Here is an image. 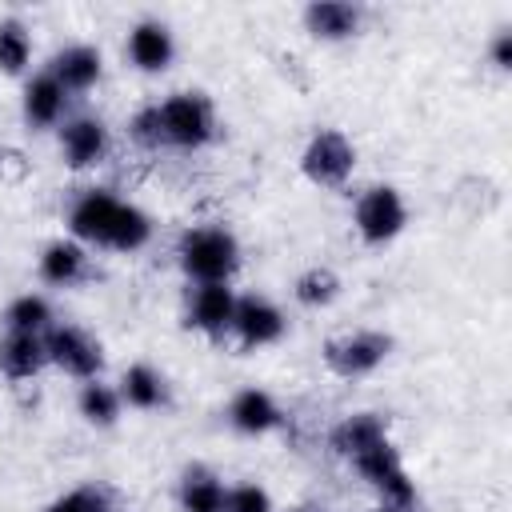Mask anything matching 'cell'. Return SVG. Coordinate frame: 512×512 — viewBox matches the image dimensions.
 Instances as JSON below:
<instances>
[{"mask_svg":"<svg viewBox=\"0 0 512 512\" xmlns=\"http://www.w3.org/2000/svg\"><path fill=\"white\" fill-rule=\"evenodd\" d=\"M32 64V32L24 20L4 16L0 20V72L4 76H20Z\"/></svg>","mask_w":512,"mask_h":512,"instance_id":"obj_24","label":"cell"},{"mask_svg":"<svg viewBox=\"0 0 512 512\" xmlns=\"http://www.w3.org/2000/svg\"><path fill=\"white\" fill-rule=\"evenodd\" d=\"M124 56L136 72H168L172 60H176V36L164 20H136L128 28V40H124Z\"/></svg>","mask_w":512,"mask_h":512,"instance_id":"obj_12","label":"cell"},{"mask_svg":"<svg viewBox=\"0 0 512 512\" xmlns=\"http://www.w3.org/2000/svg\"><path fill=\"white\" fill-rule=\"evenodd\" d=\"M176 264L188 284H232L240 268V240L224 224H192L176 240Z\"/></svg>","mask_w":512,"mask_h":512,"instance_id":"obj_2","label":"cell"},{"mask_svg":"<svg viewBox=\"0 0 512 512\" xmlns=\"http://www.w3.org/2000/svg\"><path fill=\"white\" fill-rule=\"evenodd\" d=\"M68 232L84 248L140 252L152 240V216L112 188H80L68 204Z\"/></svg>","mask_w":512,"mask_h":512,"instance_id":"obj_1","label":"cell"},{"mask_svg":"<svg viewBox=\"0 0 512 512\" xmlns=\"http://www.w3.org/2000/svg\"><path fill=\"white\" fill-rule=\"evenodd\" d=\"M92 272V256L80 240L72 236H60V240H48L40 260H36V276L48 284V288H76L84 284Z\"/></svg>","mask_w":512,"mask_h":512,"instance_id":"obj_14","label":"cell"},{"mask_svg":"<svg viewBox=\"0 0 512 512\" xmlns=\"http://www.w3.org/2000/svg\"><path fill=\"white\" fill-rule=\"evenodd\" d=\"M356 472H360V480L380 496V504L384 508H396V512H412V504H416V484H412V476H408V468H404V460H400V452H396V444L384 436V440H376V444H368L360 456H352L348 460Z\"/></svg>","mask_w":512,"mask_h":512,"instance_id":"obj_4","label":"cell"},{"mask_svg":"<svg viewBox=\"0 0 512 512\" xmlns=\"http://www.w3.org/2000/svg\"><path fill=\"white\" fill-rule=\"evenodd\" d=\"M408 224V204L400 196V188L392 184H372L356 196V208H352V228L356 236L368 244V248H384L392 244Z\"/></svg>","mask_w":512,"mask_h":512,"instance_id":"obj_5","label":"cell"},{"mask_svg":"<svg viewBox=\"0 0 512 512\" xmlns=\"http://www.w3.org/2000/svg\"><path fill=\"white\" fill-rule=\"evenodd\" d=\"M52 324H56V320H52V304H48V296H40V292H20V296L4 308V328H8V332L44 336Z\"/></svg>","mask_w":512,"mask_h":512,"instance_id":"obj_23","label":"cell"},{"mask_svg":"<svg viewBox=\"0 0 512 512\" xmlns=\"http://www.w3.org/2000/svg\"><path fill=\"white\" fill-rule=\"evenodd\" d=\"M48 72L64 84V92L76 96V92H88V88L100 84V76H104V56H100V48H92V44H68V48H60V52L52 56Z\"/></svg>","mask_w":512,"mask_h":512,"instance_id":"obj_16","label":"cell"},{"mask_svg":"<svg viewBox=\"0 0 512 512\" xmlns=\"http://www.w3.org/2000/svg\"><path fill=\"white\" fill-rule=\"evenodd\" d=\"M488 60H492L500 72L512 68V32H508V28H500V32L492 36V44H488Z\"/></svg>","mask_w":512,"mask_h":512,"instance_id":"obj_29","label":"cell"},{"mask_svg":"<svg viewBox=\"0 0 512 512\" xmlns=\"http://www.w3.org/2000/svg\"><path fill=\"white\" fill-rule=\"evenodd\" d=\"M304 28L316 36V40H352L360 32V8L348 4V0H316L304 8Z\"/></svg>","mask_w":512,"mask_h":512,"instance_id":"obj_17","label":"cell"},{"mask_svg":"<svg viewBox=\"0 0 512 512\" xmlns=\"http://www.w3.org/2000/svg\"><path fill=\"white\" fill-rule=\"evenodd\" d=\"M232 312H236V292L232 284H192L188 300H184V324L220 340L232 328Z\"/></svg>","mask_w":512,"mask_h":512,"instance_id":"obj_11","label":"cell"},{"mask_svg":"<svg viewBox=\"0 0 512 512\" xmlns=\"http://www.w3.org/2000/svg\"><path fill=\"white\" fill-rule=\"evenodd\" d=\"M288 332V320L280 312L276 300L260 296V292H248V296H236V312H232V328L228 336L240 344V348H268L276 344L280 336Z\"/></svg>","mask_w":512,"mask_h":512,"instance_id":"obj_9","label":"cell"},{"mask_svg":"<svg viewBox=\"0 0 512 512\" xmlns=\"http://www.w3.org/2000/svg\"><path fill=\"white\" fill-rule=\"evenodd\" d=\"M44 352H48V364H56L72 380H96L104 368L100 340L80 324H52L44 332Z\"/></svg>","mask_w":512,"mask_h":512,"instance_id":"obj_7","label":"cell"},{"mask_svg":"<svg viewBox=\"0 0 512 512\" xmlns=\"http://www.w3.org/2000/svg\"><path fill=\"white\" fill-rule=\"evenodd\" d=\"M292 296H296V304H304V308H328L336 296H340V276L332 272V268H308V272H300L296 276V288H292Z\"/></svg>","mask_w":512,"mask_h":512,"instance_id":"obj_25","label":"cell"},{"mask_svg":"<svg viewBox=\"0 0 512 512\" xmlns=\"http://www.w3.org/2000/svg\"><path fill=\"white\" fill-rule=\"evenodd\" d=\"M76 408H80V416H84L88 424H96V428H112V424L120 420L124 400H120V392H116L112 384H104V380L96 376V380H84V384H80V392H76Z\"/></svg>","mask_w":512,"mask_h":512,"instance_id":"obj_22","label":"cell"},{"mask_svg":"<svg viewBox=\"0 0 512 512\" xmlns=\"http://www.w3.org/2000/svg\"><path fill=\"white\" fill-rule=\"evenodd\" d=\"M128 140H132L136 148H144V152H156V148L164 144L156 104H144V108H136V112H132V120H128Z\"/></svg>","mask_w":512,"mask_h":512,"instance_id":"obj_28","label":"cell"},{"mask_svg":"<svg viewBox=\"0 0 512 512\" xmlns=\"http://www.w3.org/2000/svg\"><path fill=\"white\" fill-rule=\"evenodd\" d=\"M180 512H224L228 484L212 468H188L180 476Z\"/></svg>","mask_w":512,"mask_h":512,"instance_id":"obj_21","label":"cell"},{"mask_svg":"<svg viewBox=\"0 0 512 512\" xmlns=\"http://www.w3.org/2000/svg\"><path fill=\"white\" fill-rule=\"evenodd\" d=\"M44 364H48L44 336L4 332V340H0V372H4L8 380H32Z\"/></svg>","mask_w":512,"mask_h":512,"instance_id":"obj_19","label":"cell"},{"mask_svg":"<svg viewBox=\"0 0 512 512\" xmlns=\"http://www.w3.org/2000/svg\"><path fill=\"white\" fill-rule=\"evenodd\" d=\"M120 400L136 412H156L168 404V384L164 376L152 368V364H128L124 376H120Z\"/></svg>","mask_w":512,"mask_h":512,"instance_id":"obj_20","label":"cell"},{"mask_svg":"<svg viewBox=\"0 0 512 512\" xmlns=\"http://www.w3.org/2000/svg\"><path fill=\"white\" fill-rule=\"evenodd\" d=\"M300 172L320 184V188H340L352 172H356V148L344 132L336 128H320L308 136L304 152H300Z\"/></svg>","mask_w":512,"mask_h":512,"instance_id":"obj_6","label":"cell"},{"mask_svg":"<svg viewBox=\"0 0 512 512\" xmlns=\"http://www.w3.org/2000/svg\"><path fill=\"white\" fill-rule=\"evenodd\" d=\"M228 424L240 432V436H268L284 424V412L276 404V396L268 388H240L232 400H228Z\"/></svg>","mask_w":512,"mask_h":512,"instance_id":"obj_15","label":"cell"},{"mask_svg":"<svg viewBox=\"0 0 512 512\" xmlns=\"http://www.w3.org/2000/svg\"><path fill=\"white\" fill-rule=\"evenodd\" d=\"M68 104H72V92H64V84L44 68L36 72L28 84H24V96H20V116L28 128L44 132V128H60L68 120Z\"/></svg>","mask_w":512,"mask_h":512,"instance_id":"obj_13","label":"cell"},{"mask_svg":"<svg viewBox=\"0 0 512 512\" xmlns=\"http://www.w3.org/2000/svg\"><path fill=\"white\" fill-rule=\"evenodd\" d=\"M112 152V132L100 116H68L60 124V160L72 168V172H84V168H100Z\"/></svg>","mask_w":512,"mask_h":512,"instance_id":"obj_10","label":"cell"},{"mask_svg":"<svg viewBox=\"0 0 512 512\" xmlns=\"http://www.w3.org/2000/svg\"><path fill=\"white\" fill-rule=\"evenodd\" d=\"M224 512H276L272 508V492L256 480H240L228 488L224 496Z\"/></svg>","mask_w":512,"mask_h":512,"instance_id":"obj_27","label":"cell"},{"mask_svg":"<svg viewBox=\"0 0 512 512\" xmlns=\"http://www.w3.org/2000/svg\"><path fill=\"white\" fill-rule=\"evenodd\" d=\"M296 512H312V508H296Z\"/></svg>","mask_w":512,"mask_h":512,"instance_id":"obj_31","label":"cell"},{"mask_svg":"<svg viewBox=\"0 0 512 512\" xmlns=\"http://www.w3.org/2000/svg\"><path fill=\"white\" fill-rule=\"evenodd\" d=\"M392 352V340L384 332H344V336H332L324 344V364L328 372L344 376V380H360L368 372H376Z\"/></svg>","mask_w":512,"mask_h":512,"instance_id":"obj_8","label":"cell"},{"mask_svg":"<svg viewBox=\"0 0 512 512\" xmlns=\"http://www.w3.org/2000/svg\"><path fill=\"white\" fill-rule=\"evenodd\" d=\"M384 436H388V420H384V416H376V412H352V416H344V420L332 428L328 444H332L336 456L352 460V456H360L368 444H376V440H384Z\"/></svg>","mask_w":512,"mask_h":512,"instance_id":"obj_18","label":"cell"},{"mask_svg":"<svg viewBox=\"0 0 512 512\" xmlns=\"http://www.w3.org/2000/svg\"><path fill=\"white\" fill-rule=\"evenodd\" d=\"M48 512H116V500L100 484H80L48 504Z\"/></svg>","mask_w":512,"mask_h":512,"instance_id":"obj_26","label":"cell"},{"mask_svg":"<svg viewBox=\"0 0 512 512\" xmlns=\"http://www.w3.org/2000/svg\"><path fill=\"white\" fill-rule=\"evenodd\" d=\"M380 512H396V508H380Z\"/></svg>","mask_w":512,"mask_h":512,"instance_id":"obj_30","label":"cell"},{"mask_svg":"<svg viewBox=\"0 0 512 512\" xmlns=\"http://www.w3.org/2000/svg\"><path fill=\"white\" fill-rule=\"evenodd\" d=\"M160 112V132L168 148L196 152L216 140V108L204 92H172L168 100L156 104Z\"/></svg>","mask_w":512,"mask_h":512,"instance_id":"obj_3","label":"cell"}]
</instances>
